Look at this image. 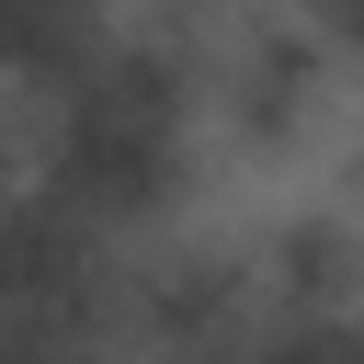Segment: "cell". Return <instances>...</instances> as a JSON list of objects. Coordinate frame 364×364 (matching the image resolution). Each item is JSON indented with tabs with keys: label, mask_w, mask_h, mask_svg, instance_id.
<instances>
[{
	"label": "cell",
	"mask_w": 364,
	"mask_h": 364,
	"mask_svg": "<svg viewBox=\"0 0 364 364\" xmlns=\"http://www.w3.org/2000/svg\"><path fill=\"white\" fill-rule=\"evenodd\" d=\"M250 284H262V318H341V307H364V228L353 216H273L250 239Z\"/></svg>",
	"instance_id": "cell-2"
},
{
	"label": "cell",
	"mask_w": 364,
	"mask_h": 364,
	"mask_svg": "<svg viewBox=\"0 0 364 364\" xmlns=\"http://www.w3.org/2000/svg\"><path fill=\"white\" fill-rule=\"evenodd\" d=\"M330 114H341V57H330L284 0L228 11L216 57H205V125H216L239 159H296L307 136H330Z\"/></svg>",
	"instance_id": "cell-1"
}]
</instances>
